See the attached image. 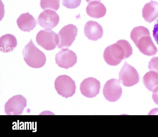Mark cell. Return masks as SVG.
Returning <instances> with one entry per match:
<instances>
[{
	"label": "cell",
	"mask_w": 158,
	"mask_h": 137,
	"mask_svg": "<svg viewBox=\"0 0 158 137\" xmlns=\"http://www.w3.org/2000/svg\"><path fill=\"white\" fill-rule=\"evenodd\" d=\"M84 33L88 39L96 41L102 37L103 30L102 26L98 22L90 20L87 22L84 26Z\"/></svg>",
	"instance_id": "cell-13"
},
{
	"label": "cell",
	"mask_w": 158,
	"mask_h": 137,
	"mask_svg": "<svg viewBox=\"0 0 158 137\" xmlns=\"http://www.w3.org/2000/svg\"><path fill=\"white\" fill-rule=\"evenodd\" d=\"M102 0H85L88 3H89L91 2L94 1H98L100 2Z\"/></svg>",
	"instance_id": "cell-25"
},
{
	"label": "cell",
	"mask_w": 158,
	"mask_h": 137,
	"mask_svg": "<svg viewBox=\"0 0 158 137\" xmlns=\"http://www.w3.org/2000/svg\"><path fill=\"white\" fill-rule=\"evenodd\" d=\"M59 20V16L55 11L48 9L40 14L37 21L38 24L44 28L51 30L57 26Z\"/></svg>",
	"instance_id": "cell-11"
},
{
	"label": "cell",
	"mask_w": 158,
	"mask_h": 137,
	"mask_svg": "<svg viewBox=\"0 0 158 137\" xmlns=\"http://www.w3.org/2000/svg\"><path fill=\"white\" fill-rule=\"evenodd\" d=\"M17 44V39L12 34H6L0 38V48L2 52L7 53L11 52L14 50Z\"/></svg>",
	"instance_id": "cell-17"
},
{
	"label": "cell",
	"mask_w": 158,
	"mask_h": 137,
	"mask_svg": "<svg viewBox=\"0 0 158 137\" xmlns=\"http://www.w3.org/2000/svg\"><path fill=\"white\" fill-rule=\"evenodd\" d=\"M139 51L145 55L150 56L156 54L158 49L154 43L150 34L144 35L135 44Z\"/></svg>",
	"instance_id": "cell-12"
},
{
	"label": "cell",
	"mask_w": 158,
	"mask_h": 137,
	"mask_svg": "<svg viewBox=\"0 0 158 137\" xmlns=\"http://www.w3.org/2000/svg\"><path fill=\"white\" fill-rule=\"evenodd\" d=\"M100 87L99 81L94 78L89 77L83 80L80 84V89L84 96L93 98L99 94Z\"/></svg>",
	"instance_id": "cell-10"
},
{
	"label": "cell",
	"mask_w": 158,
	"mask_h": 137,
	"mask_svg": "<svg viewBox=\"0 0 158 137\" xmlns=\"http://www.w3.org/2000/svg\"><path fill=\"white\" fill-rule=\"evenodd\" d=\"M148 68L149 71L158 73V57H153L150 60L148 63Z\"/></svg>",
	"instance_id": "cell-22"
},
{
	"label": "cell",
	"mask_w": 158,
	"mask_h": 137,
	"mask_svg": "<svg viewBox=\"0 0 158 137\" xmlns=\"http://www.w3.org/2000/svg\"><path fill=\"white\" fill-rule=\"evenodd\" d=\"M56 63L61 68L68 69L77 63V57L76 53L69 49H63L55 55Z\"/></svg>",
	"instance_id": "cell-9"
},
{
	"label": "cell",
	"mask_w": 158,
	"mask_h": 137,
	"mask_svg": "<svg viewBox=\"0 0 158 137\" xmlns=\"http://www.w3.org/2000/svg\"><path fill=\"white\" fill-rule=\"evenodd\" d=\"M19 28L24 32H30L36 27L35 19L28 12L22 14L16 21Z\"/></svg>",
	"instance_id": "cell-14"
},
{
	"label": "cell",
	"mask_w": 158,
	"mask_h": 137,
	"mask_svg": "<svg viewBox=\"0 0 158 137\" xmlns=\"http://www.w3.org/2000/svg\"><path fill=\"white\" fill-rule=\"evenodd\" d=\"M122 93V90L119 80L112 79L105 84L103 93L105 99L110 102H114L118 100Z\"/></svg>",
	"instance_id": "cell-8"
},
{
	"label": "cell",
	"mask_w": 158,
	"mask_h": 137,
	"mask_svg": "<svg viewBox=\"0 0 158 137\" xmlns=\"http://www.w3.org/2000/svg\"><path fill=\"white\" fill-rule=\"evenodd\" d=\"M87 14L95 18L103 17L106 14V9L104 5L100 2L94 1L90 2L86 9Z\"/></svg>",
	"instance_id": "cell-15"
},
{
	"label": "cell",
	"mask_w": 158,
	"mask_h": 137,
	"mask_svg": "<svg viewBox=\"0 0 158 137\" xmlns=\"http://www.w3.org/2000/svg\"><path fill=\"white\" fill-rule=\"evenodd\" d=\"M150 34V32L148 28L144 26H140L133 29L131 32L130 38L135 44L141 37Z\"/></svg>",
	"instance_id": "cell-19"
},
{
	"label": "cell",
	"mask_w": 158,
	"mask_h": 137,
	"mask_svg": "<svg viewBox=\"0 0 158 137\" xmlns=\"http://www.w3.org/2000/svg\"><path fill=\"white\" fill-rule=\"evenodd\" d=\"M143 82L145 87L149 91L154 92L158 88V73L150 71L144 75Z\"/></svg>",
	"instance_id": "cell-18"
},
{
	"label": "cell",
	"mask_w": 158,
	"mask_h": 137,
	"mask_svg": "<svg viewBox=\"0 0 158 137\" xmlns=\"http://www.w3.org/2000/svg\"><path fill=\"white\" fill-rule=\"evenodd\" d=\"M133 54L132 46L126 40L121 39L105 49L103 58L109 65L116 66L122 61L129 57Z\"/></svg>",
	"instance_id": "cell-1"
},
{
	"label": "cell",
	"mask_w": 158,
	"mask_h": 137,
	"mask_svg": "<svg viewBox=\"0 0 158 137\" xmlns=\"http://www.w3.org/2000/svg\"><path fill=\"white\" fill-rule=\"evenodd\" d=\"M139 75L136 69L125 61L119 74L120 83L125 87H129L137 84Z\"/></svg>",
	"instance_id": "cell-5"
},
{
	"label": "cell",
	"mask_w": 158,
	"mask_h": 137,
	"mask_svg": "<svg viewBox=\"0 0 158 137\" xmlns=\"http://www.w3.org/2000/svg\"><path fill=\"white\" fill-rule=\"evenodd\" d=\"M81 0H62L63 5L68 9H75L80 5Z\"/></svg>",
	"instance_id": "cell-21"
},
{
	"label": "cell",
	"mask_w": 158,
	"mask_h": 137,
	"mask_svg": "<svg viewBox=\"0 0 158 137\" xmlns=\"http://www.w3.org/2000/svg\"><path fill=\"white\" fill-rule=\"evenodd\" d=\"M77 32V26L73 24L64 26L58 34L59 40L58 47L60 49L69 48L75 40Z\"/></svg>",
	"instance_id": "cell-6"
},
{
	"label": "cell",
	"mask_w": 158,
	"mask_h": 137,
	"mask_svg": "<svg viewBox=\"0 0 158 137\" xmlns=\"http://www.w3.org/2000/svg\"><path fill=\"white\" fill-rule=\"evenodd\" d=\"M55 88L58 94L67 98L72 96L75 92V81L69 76L60 75L55 79Z\"/></svg>",
	"instance_id": "cell-3"
},
{
	"label": "cell",
	"mask_w": 158,
	"mask_h": 137,
	"mask_svg": "<svg viewBox=\"0 0 158 137\" xmlns=\"http://www.w3.org/2000/svg\"><path fill=\"white\" fill-rule=\"evenodd\" d=\"M59 40L58 34L51 30H40L36 37L38 45L47 50L55 49L59 44Z\"/></svg>",
	"instance_id": "cell-4"
},
{
	"label": "cell",
	"mask_w": 158,
	"mask_h": 137,
	"mask_svg": "<svg viewBox=\"0 0 158 137\" xmlns=\"http://www.w3.org/2000/svg\"><path fill=\"white\" fill-rule=\"evenodd\" d=\"M22 53L24 61L31 67L40 68L46 63V58L45 54L35 46L32 39L25 46Z\"/></svg>",
	"instance_id": "cell-2"
},
{
	"label": "cell",
	"mask_w": 158,
	"mask_h": 137,
	"mask_svg": "<svg viewBox=\"0 0 158 137\" xmlns=\"http://www.w3.org/2000/svg\"><path fill=\"white\" fill-rule=\"evenodd\" d=\"M142 16L146 22L151 23L158 17V2L151 0L144 6Z\"/></svg>",
	"instance_id": "cell-16"
},
{
	"label": "cell",
	"mask_w": 158,
	"mask_h": 137,
	"mask_svg": "<svg viewBox=\"0 0 158 137\" xmlns=\"http://www.w3.org/2000/svg\"><path fill=\"white\" fill-rule=\"evenodd\" d=\"M153 35L156 42L158 44V19L156 20L154 25Z\"/></svg>",
	"instance_id": "cell-23"
},
{
	"label": "cell",
	"mask_w": 158,
	"mask_h": 137,
	"mask_svg": "<svg viewBox=\"0 0 158 137\" xmlns=\"http://www.w3.org/2000/svg\"><path fill=\"white\" fill-rule=\"evenodd\" d=\"M27 100L23 95H15L6 103L4 111L8 115H19L22 114L27 106Z\"/></svg>",
	"instance_id": "cell-7"
},
{
	"label": "cell",
	"mask_w": 158,
	"mask_h": 137,
	"mask_svg": "<svg viewBox=\"0 0 158 137\" xmlns=\"http://www.w3.org/2000/svg\"><path fill=\"white\" fill-rule=\"evenodd\" d=\"M152 98L154 102L158 105V88L153 92Z\"/></svg>",
	"instance_id": "cell-24"
},
{
	"label": "cell",
	"mask_w": 158,
	"mask_h": 137,
	"mask_svg": "<svg viewBox=\"0 0 158 137\" xmlns=\"http://www.w3.org/2000/svg\"><path fill=\"white\" fill-rule=\"evenodd\" d=\"M60 0H41L40 6L42 9H51L57 11L59 8Z\"/></svg>",
	"instance_id": "cell-20"
}]
</instances>
